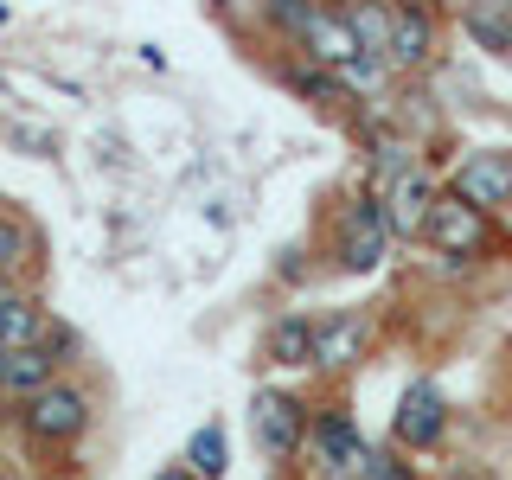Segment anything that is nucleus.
Here are the masks:
<instances>
[{
    "label": "nucleus",
    "instance_id": "1",
    "mask_svg": "<svg viewBox=\"0 0 512 480\" xmlns=\"http://www.w3.org/2000/svg\"><path fill=\"white\" fill-rule=\"evenodd\" d=\"M90 416H96V404H90V391L84 384H71V378H52L45 391H32L26 404H20V429H26V442H45V448H64V442H77L90 429Z\"/></svg>",
    "mask_w": 512,
    "mask_h": 480
},
{
    "label": "nucleus",
    "instance_id": "2",
    "mask_svg": "<svg viewBox=\"0 0 512 480\" xmlns=\"http://www.w3.org/2000/svg\"><path fill=\"white\" fill-rule=\"evenodd\" d=\"M384 256H391V224L378 212V192H359L340 205V224H333V263L346 276H372Z\"/></svg>",
    "mask_w": 512,
    "mask_h": 480
},
{
    "label": "nucleus",
    "instance_id": "3",
    "mask_svg": "<svg viewBox=\"0 0 512 480\" xmlns=\"http://www.w3.org/2000/svg\"><path fill=\"white\" fill-rule=\"evenodd\" d=\"M436 58H442V13H436V0H391V45H384L391 77H416Z\"/></svg>",
    "mask_w": 512,
    "mask_h": 480
},
{
    "label": "nucleus",
    "instance_id": "4",
    "mask_svg": "<svg viewBox=\"0 0 512 480\" xmlns=\"http://www.w3.org/2000/svg\"><path fill=\"white\" fill-rule=\"evenodd\" d=\"M308 404H301L288 384H263V391L250 397V436L263 448L269 461H295L301 442H308Z\"/></svg>",
    "mask_w": 512,
    "mask_h": 480
},
{
    "label": "nucleus",
    "instance_id": "5",
    "mask_svg": "<svg viewBox=\"0 0 512 480\" xmlns=\"http://www.w3.org/2000/svg\"><path fill=\"white\" fill-rule=\"evenodd\" d=\"M423 244H436V256H468V263H480L493 250V218L474 212L468 199H455L448 186H436V205L423 218Z\"/></svg>",
    "mask_w": 512,
    "mask_h": 480
},
{
    "label": "nucleus",
    "instance_id": "6",
    "mask_svg": "<svg viewBox=\"0 0 512 480\" xmlns=\"http://www.w3.org/2000/svg\"><path fill=\"white\" fill-rule=\"evenodd\" d=\"M301 448H308L314 468H320V474H333V480H359L365 455H372V442L359 436L352 410H340V404H320V410L308 416V442H301Z\"/></svg>",
    "mask_w": 512,
    "mask_h": 480
},
{
    "label": "nucleus",
    "instance_id": "7",
    "mask_svg": "<svg viewBox=\"0 0 512 480\" xmlns=\"http://www.w3.org/2000/svg\"><path fill=\"white\" fill-rule=\"evenodd\" d=\"M448 436V397L436 378H410L404 397H397L391 410V442L404 448V455H429V448H442Z\"/></svg>",
    "mask_w": 512,
    "mask_h": 480
},
{
    "label": "nucleus",
    "instance_id": "8",
    "mask_svg": "<svg viewBox=\"0 0 512 480\" xmlns=\"http://www.w3.org/2000/svg\"><path fill=\"white\" fill-rule=\"evenodd\" d=\"M448 192H455V199H468L474 212L500 218V205H506V192H512V148H474V154L455 167Z\"/></svg>",
    "mask_w": 512,
    "mask_h": 480
},
{
    "label": "nucleus",
    "instance_id": "9",
    "mask_svg": "<svg viewBox=\"0 0 512 480\" xmlns=\"http://www.w3.org/2000/svg\"><path fill=\"white\" fill-rule=\"evenodd\" d=\"M288 45H295V52L308 58V64H327V71H346V64L359 58V39H352L346 13L333 7V0H320V7L308 13V20H301V32H295Z\"/></svg>",
    "mask_w": 512,
    "mask_h": 480
},
{
    "label": "nucleus",
    "instance_id": "10",
    "mask_svg": "<svg viewBox=\"0 0 512 480\" xmlns=\"http://www.w3.org/2000/svg\"><path fill=\"white\" fill-rule=\"evenodd\" d=\"M429 205H436V180H429L423 167L397 173V180L378 192V212H384V224H391V244H416V237H423Z\"/></svg>",
    "mask_w": 512,
    "mask_h": 480
},
{
    "label": "nucleus",
    "instance_id": "11",
    "mask_svg": "<svg viewBox=\"0 0 512 480\" xmlns=\"http://www.w3.org/2000/svg\"><path fill=\"white\" fill-rule=\"evenodd\" d=\"M282 84L301 96V103H314L320 116H340V122H359V96L346 90V77L340 71H327V64H308V58H295V64H282Z\"/></svg>",
    "mask_w": 512,
    "mask_h": 480
},
{
    "label": "nucleus",
    "instance_id": "12",
    "mask_svg": "<svg viewBox=\"0 0 512 480\" xmlns=\"http://www.w3.org/2000/svg\"><path fill=\"white\" fill-rule=\"evenodd\" d=\"M365 340H372V327H365L359 308H340L327 320H314V372H346V365L365 359Z\"/></svg>",
    "mask_w": 512,
    "mask_h": 480
},
{
    "label": "nucleus",
    "instance_id": "13",
    "mask_svg": "<svg viewBox=\"0 0 512 480\" xmlns=\"http://www.w3.org/2000/svg\"><path fill=\"white\" fill-rule=\"evenodd\" d=\"M52 378H58V359L45 346H7L0 352V404H26Z\"/></svg>",
    "mask_w": 512,
    "mask_h": 480
},
{
    "label": "nucleus",
    "instance_id": "14",
    "mask_svg": "<svg viewBox=\"0 0 512 480\" xmlns=\"http://www.w3.org/2000/svg\"><path fill=\"white\" fill-rule=\"evenodd\" d=\"M45 333H52V308H45L39 295H7L0 301V352L7 346H45Z\"/></svg>",
    "mask_w": 512,
    "mask_h": 480
},
{
    "label": "nucleus",
    "instance_id": "15",
    "mask_svg": "<svg viewBox=\"0 0 512 480\" xmlns=\"http://www.w3.org/2000/svg\"><path fill=\"white\" fill-rule=\"evenodd\" d=\"M308 359H314V320H308V314L269 320V333H263V365L295 372V365H308Z\"/></svg>",
    "mask_w": 512,
    "mask_h": 480
},
{
    "label": "nucleus",
    "instance_id": "16",
    "mask_svg": "<svg viewBox=\"0 0 512 480\" xmlns=\"http://www.w3.org/2000/svg\"><path fill=\"white\" fill-rule=\"evenodd\" d=\"M461 32H468L480 52L512 58V13H506V0H468V7H461Z\"/></svg>",
    "mask_w": 512,
    "mask_h": 480
},
{
    "label": "nucleus",
    "instance_id": "17",
    "mask_svg": "<svg viewBox=\"0 0 512 480\" xmlns=\"http://www.w3.org/2000/svg\"><path fill=\"white\" fill-rule=\"evenodd\" d=\"M333 7L346 13L359 52L365 58H384V45H391V0H333Z\"/></svg>",
    "mask_w": 512,
    "mask_h": 480
},
{
    "label": "nucleus",
    "instance_id": "18",
    "mask_svg": "<svg viewBox=\"0 0 512 480\" xmlns=\"http://www.w3.org/2000/svg\"><path fill=\"white\" fill-rule=\"evenodd\" d=\"M186 468L199 474V480H224V468H231V448H224V423H199L186 436Z\"/></svg>",
    "mask_w": 512,
    "mask_h": 480
},
{
    "label": "nucleus",
    "instance_id": "19",
    "mask_svg": "<svg viewBox=\"0 0 512 480\" xmlns=\"http://www.w3.org/2000/svg\"><path fill=\"white\" fill-rule=\"evenodd\" d=\"M32 263H39V231L0 205V269H7V276H26Z\"/></svg>",
    "mask_w": 512,
    "mask_h": 480
},
{
    "label": "nucleus",
    "instance_id": "20",
    "mask_svg": "<svg viewBox=\"0 0 512 480\" xmlns=\"http://www.w3.org/2000/svg\"><path fill=\"white\" fill-rule=\"evenodd\" d=\"M359 480H416V461H404V448H372Z\"/></svg>",
    "mask_w": 512,
    "mask_h": 480
},
{
    "label": "nucleus",
    "instance_id": "21",
    "mask_svg": "<svg viewBox=\"0 0 512 480\" xmlns=\"http://www.w3.org/2000/svg\"><path fill=\"white\" fill-rule=\"evenodd\" d=\"M45 352L58 359V372H64V365H77V359H84V340H77V327H71V320H58V314H52V333H45Z\"/></svg>",
    "mask_w": 512,
    "mask_h": 480
},
{
    "label": "nucleus",
    "instance_id": "22",
    "mask_svg": "<svg viewBox=\"0 0 512 480\" xmlns=\"http://www.w3.org/2000/svg\"><path fill=\"white\" fill-rule=\"evenodd\" d=\"M442 480H493V468H480V461H455Z\"/></svg>",
    "mask_w": 512,
    "mask_h": 480
},
{
    "label": "nucleus",
    "instance_id": "23",
    "mask_svg": "<svg viewBox=\"0 0 512 480\" xmlns=\"http://www.w3.org/2000/svg\"><path fill=\"white\" fill-rule=\"evenodd\" d=\"M301 256H308V250H301V244H288V250L276 256V276H301Z\"/></svg>",
    "mask_w": 512,
    "mask_h": 480
},
{
    "label": "nucleus",
    "instance_id": "24",
    "mask_svg": "<svg viewBox=\"0 0 512 480\" xmlns=\"http://www.w3.org/2000/svg\"><path fill=\"white\" fill-rule=\"evenodd\" d=\"M154 480H199V474H192V468H186V461H173V468H160Z\"/></svg>",
    "mask_w": 512,
    "mask_h": 480
},
{
    "label": "nucleus",
    "instance_id": "25",
    "mask_svg": "<svg viewBox=\"0 0 512 480\" xmlns=\"http://www.w3.org/2000/svg\"><path fill=\"white\" fill-rule=\"evenodd\" d=\"M7 295H20V276H7V269H0V301Z\"/></svg>",
    "mask_w": 512,
    "mask_h": 480
},
{
    "label": "nucleus",
    "instance_id": "26",
    "mask_svg": "<svg viewBox=\"0 0 512 480\" xmlns=\"http://www.w3.org/2000/svg\"><path fill=\"white\" fill-rule=\"evenodd\" d=\"M500 224H506V231H512V192H506V205H500Z\"/></svg>",
    "mask_w": 512,
    "mask_h": 480
},
{
    "label": "nucleus",
    "instance_id": "27",
    "mask_svg": "<svg viewBox=\"0 0 512 480\" xmlns=\"http://www.w3.org/2000/svg\"><path fill=\"white\" fill-rule=\"evenodd\" d=\"M7 423H13V416H7V404H0V429H7Z\"/></svg>",
    "mask_w": 512,
    "mask_h": 480
},
{
    "label": "nucleus",
    "instance_id": "28",
    "mask_svg": "<svg viewBox=\"0 0 512 480\" xmlns=\"http://www.w3.org/2000/svg\"><path fill=\"white\" fill-rule=\"evenodd\" d=\"M0 480H7V461H0Z\"/></svg>",
    "mask_w": 512,
    "mask_h": 480
},
{
    "label": "nucleus",
    "instance_id": "29",
    "mask_svg": "<svg viewBox=\"0 0 512 480\" xmlns=\"http://www.w3.org/2000/svg\"><path fill=\"white\" fill-rule=\"evenodd\" d=\"M506 13H512V0H506Z\"/></svg>",
    "mask_w": 512,
    "mask_h": 480
}]
</instances>
